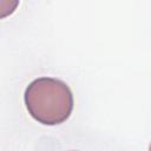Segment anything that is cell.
I'll list each match as a JSON object with an SVG mask.
<instances>
[{"label":"cell","instance_id":"6da1fadb","mask_svg":"<svg viewBox=\"0 0 151 151\" xmlns=\"http://www.w3.org/2000/svg\"><path fill=\"white\" fill-rule=\"evenodd\" d=\"M24 101L33 119L50 126L66 122L74 105L68 85L51 77H40L31 81L25 90Z\"/></svg>","mask_w":151,"mask_h":151},{"label":"cell","instance_id":"7a4b0ae2","mask_svg":"<svg viewBox=\"0 0 151 151\" xmlns=\"http://www.w3.org/2000/svg\"><path fill=\"white\" fill-rule=\"evenodd\" d=\"M149 151H151V143H150V145H149Z\"/></svg>","mask_w":151,"mask_h":151}]
</instances>
